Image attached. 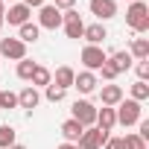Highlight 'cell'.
I'll return each instance as SVG.
<instances>
[{"label":"cell","mask_w":149,"mask_h":149,"mask_svg":"<svg viewBox=\"0 0 149 149\" xmlns=\"http://www.w3.org/2000/svg\"><path fill=\"white\" fill-rule=\"evenodd\" d=\"M126 24H129V29H134V32H140V35L149 29V6L143 3V0L129 3V9H126Z\"/></svg>","instance_id":"obj_1"},{"label":"cell","mask_w":149,"mask_h":149,"mask_svg":"<svg viewBox=\"0 0 149 149\" xmlns=\"http://www.w3.org/2000/svg\"><path fill=\"white\" fill-rule=\"evenodd\" d=\"M114 114H117V123L120 126H137L140 120H143V108H140V102H134V100H120L117 105H114Z\"/></svg>","instance_id":"obj_2"},{"label":"cell","mask_w":149,"mask_h":149,"mask_svg":"<svg viewBox=\"0 0 149 149\" xmlns=\"http://www.w3.org/2000/svg\"><path fill=\"white\" fill-rule=\"evenodd\" d=\"M105 58H108V53H105L102 47H94V44H85V47H82V64H85V70L97 73V70L105 64Z\"/></svg>","instance_id":"obj_3"},{"label":"cell","mask_w":149,"mask_h":149,"mask_svg":"<svg viewBox=\"0 0 149 149\" xmlns=\"http://www.w3.org/2000/svg\"><path fill=\"white\" fill-rule=\"evenodd\" d=\"M108 134H111V132H102V129H97V126H88V129L82 132V137L76 140V146H79V149H102V143L108 140Z\"/></svg>","instance_id":"obj_4"},{"label":"cell","mask_w":149,"mask_h":149,"mask_svg":"<svg viewBox=\"0 0 149 149\" xmlns=\"http://www.w3.org/2000/svg\"><path fill=\"white\" fill-rule=\"evenodd\" d=\"M61 26H64V35H67V38H82V32H85L82 15H79L76 9H67V12H61Z\"/></svg>","instance_id":"obj_5"},{"label":"cell","mask_w":149,"mask_h":149,"mask_svg":"<svg viewBox=\"0 0 149 149\" xmlns=\"http://www.w3.org/2000/svg\"><path fill=\"white\" fill-rule=\"evenodd\" d=\"M70 111H73V120H76V123H82L85 129L97 123V108H94V102H88V100H76Z\"/></svg>","instance_id":"obj_6"},{"label":"cell","mask_w":149,"mask_h":149,"mask_svg":"<svg viewBox=\"0 0 149 149\" xmlns=\"http://www.w3.org/2000/svg\"><path fill=\"white\" fill-rule=\"evenodd\" d=\"M0 56L12 58V61H21V58H26V44L21 38H0Z\"/></svg>","instance_id":"obj_7"},{"label":"cell","mask_w":149,"mask_h":149,"mask_svg":"<svg viewBox=\"0 0 149 149\" xmlns=\"http://www.w3.org/2000/svg\"><path fill=\"white\" fill-rule=\"evenodd\" d=\"M61 26V12L53 3H44L38 9V29H58Z\"/></svg>","instance_id":"obj_8"},{"label":"cell","mask_w":149,"mask_h":149,"mask_svg":"<svg viewBox=\"0 0 149 149\" xmlns=\"http://www.w3.org/2000/svg\"><path fill=\"white\" fill-rule=\"evenodd\" d=\"M91 15L102 24V21H111L114 15H117V3H114V0H91Z\"/></svg>","instance_id":"obj_9"},{"label":"cell","mask_w":149,"mask_h":149,"mask_svg":"<svg viewBox=\"0 0 149 149\" xmlns=\"http://www.w3.org/2000/svg\"><path fill=\"white\" fill-rule=\"evenodd\" d=\"M29 18H32V9H29V6H24V3H12V6H9V12L3 15V21H9V26H24Z\"/></svg>","instance_id":"obj_10"},{"label":"cell","mask_w":149,"mask_h":149,"mask_svg":"<svg viewBox=\"0 0 149 149\" xmlns=\"http://www.w3.org/2000/svg\"><path fill=\"white\" fill-rule=\"evenodd\" d=\"M73 79H76V70H73L70 64H61V67H56V73H53V85L61 88V91L73 88Z\"/></svg>","instance_id":"obj_11"},{"label":"cell","mask_w":149,"mask_h":149,"mask_svg":"<svg viewBox=\"0 0 149 149\" xmlns=\"http://www.w3.org/2000/svg\"><path fill=\"white\" fill-rule=\"evenodd\" d=\"M97 73H91V70H82V73H76V79H73V88H76L79 94H94L97 91Z\"/></svg>","instance_id":"obj_12"},{"label":"cell","mask_w":149,"mask_h":149,"mask_svg":"<svg viewBox=\"0 0 149 149\" xmlns=\"http://www.w3.org/2000/svg\"><path fill=\"white\" fill-rule=\"evenodd\" d=\"M82 38L88 41V44H94V47H100L105 38H108V29L97 21V24H91V26H85V32H82Z\"/></svg>","instance_id":"obj_13"},{"label":"cell","mask_w":149,"mask_h":149,"mask_svg":"<svg viewBox=\"0 0 149 149\" xmlns=\"http://www.w3.org/2000/svg\"><path fill=\"white\" fill-rule=\"evenodd\" d=\"M100 100H102V105L114 108V105H117V102L123 100V88H120V85H111V82H108V85H102V88H100Z\"/></svg>","instance_id":"obj_14"},{"label":"cell","mask_w":149,"mask_h":149,"mask_svg":"<svg viewBox=\"0 0 149 149\" xmlns=\"http://www.w3.org/2000/svg\"><path fill=\"white\" fill-rule=\"evenodd\" d=\"M94 126L102 129V132H111V129L117 126V114H114V108H108V105L97 108V123H94Z\"/></svg>","instance_id":"obj_15"},{"label":"cell","mask_w":149,"mask_h":149,"mask_svg":"<svg viewBox=\"0 0 149 149\" xmlns=\"http://www.w3.org/2000/svg\"><path fill=\"white\" fill-rule=\"evenodd\" d=\"M82 132H85V126H82V123H76L73 117L61 123V137H64V143H76V140L82 137Z\"/></svg>","instance_id":"obj_16"},{"label":"cell","mask_w":149,"mask_h":149,"mask_svg":"<svg viewBox=\"0 0 149 149\" xmlns=\"http://www.w3.org/2000/svg\"><path fill=\"white\" fill-rule=\"evenodd\" d=\"M132 61H134V58L129 56V50H117V53H111V56H108V64L114 67L117 76H120L123 70H129V67H132Z\"/></svg>","instance_id":"obj_17"},{"label":"cell","mask_w":149,"mask_h":149,"mask_svg":"<svg viewBox=\"0 0 149 149\" xmlns=\"http://www.w3.org/2000/svg\"><path fill=\"white\" fill-rule=\"evenodd\" d=\"M38 102H41V94H38V88H32V85H26L21 94H18V105L21 108H38Z\"/></svg>","instance_id":"obj_18"},{"label":"cell","mask_w":149,"mask_h":149,"mask_svg":"<svg viewBox=\"0 0 149 149\" xmlns=\"http://www.w3.org/2000/svg\"><path fill=\"white\" fill-rule=\"evenodd\" d=\"M29 82H32V88H47V85L53 82V70H50V67H44V64H35Z\"/></svg>","instance_id":"obj_19"},{"label":"cell","mask_w":149,"mask_h":149,"mask_svg":"<svg viewBox=\"0 0 149 149\" xmlns=\"http://www.w3.org/2000/svg\"><path fill=\"white\" fill-rule=\"evenodd\" d=\"M38 35H41V29H38V24H32V21H26L24 26H18V38H21L24 44H35Z\"/></svg>","instance_id":"obj_20"},{"label":"cell","mask_w":149,"mask_h":149,"mask_svg":"<svg viewBox=\"0 0 149 149\" xmlns=\"http://www.w3.org/2000/svg\"><path fill=\"white\" fill-rule=\"evenodd\" d=\"M129 56H132V58H137V61L149 58V38H132V47H129Z\"/></svg>","instance_id":"obj_21"},{"label":"cell","mask_w":149,"mask_h":149,"mask_svg":"<svg viewBox=\"0 0 149 149\" xmlns=\"http://www.w3.org/2000/svg\"><path fill=\"white\" fill-rule=\"evenodd\" d=\"M132 100H134V102H146V100H149V85L137 79V82L132 85Z\"/></svg>","instance_id":"obj_22"},{"label":"cell","mask_w":149,"mask_h":149,"mask_svg":"<svg viewBox=\"0 0 149 149\" xmlns=\"http://www.w3.org/2000/svg\"><path fill=\"white\" fill-rule=\"evenodd\" d=\"M15 137H18V134H15L12 126H0V149H9L12 143H18Z\"/></svg>","instance_id":"obj_23"},{"label":"cell","mask_w":149,"mask_h":149,"mask_svg":"<svg viewBox=\"0 0 149 149\" xmlns=\"http://www.w3.org/2000/svg\"><path fill=\"white\" fill-rule=\"evenodd\" d=\"M35 64H38V61H29V58H21V61H18V70H15V73H18V79H26V82H29V76H32V70H35Z\"/></svg>","instance_id":"obj_24"},{"label":"cell","mask_w":149,"mask_h":149,"mask_svg":"<svg viewBox=\"0 0 149 149\" xmlns=\"http://www.w3.org/2000/svg\"><path fill=\"white\" fill-rule=\"evenodd\" d=\"M123 149H146V140H143L137 132H132V134L123 137Z\"/></svg>","instance_id":"obj_25"},{"label":"cell","mask_w":149,"mask_h":149,"mask_svg":"<svg viewBox=\"0 0 149 149\" xmlns=\"http://www.w3.org/2000/svg\"><path fill=\"white\" fill-rule=\"evenodd\" d=\"M44 97H47V100H50V102H61V100H64V97H67V91H61V88H56V85H53V82H50V85H47V88H44Z\"/></svg>","instance_id":"obj_26"},{"label":"cell","mask_w":149,"mask_h":149,"mask_svg":"<svg viewBox=\"0 0 149 149\" xmlns=\"http://www.w3.org/2000/svg\"><path fill=\"white\" fill-rule=\"evenodd\" d=\"M0 108H18V94H12V91H0Z\"/></svg>","instance_id":"obj_27"},{"label":"cell","mask_w":149,"mask_h":149,"mask_svg":"<svg viewBox=\"0 0 149 149\" xmlns=\"http://www.w3.org/2000/svg\"><path fill=\"white\" fill-rule=\"evenodd\" d=\"M134 70H137V79H140V82H146V79H149V58L137 61V64H134Z\"/></svg>","instance_id":"obj_28"},{"label":"cell","mask_w":149,"mask_h":149,"mask_svg":"<svg viewBox=\"0 0 149 149\" xmlns=\"http://www.w3.org/2000/svg\"><path fill=\"white\" fill-rule=\"evenodd\" d=\"M100 73H102V79H105V82H114V79H117V73H114V67L108 64V58H105V64L100 67Z\"/></svg>","instance_id":"obj_29"},{"label":"cell","mask_w":149,"mask_h":149,"mask_svg":"<svg viewBox=\"0 0 149 149\" xmlns=\"http://www.w3.org/2000/svg\"><path fill=\"white\" fill-rule=\"evenodd\" d=\"M102 146H105V149H123V137H111V134H108V140H105Z\"/></svg>","instance_id":"obj_30"},{"label":"cell","mask_w":149,"mask_h":149,"mask_svg":"<svg viewBox=\"0 0 149 149\" xmlns=\"http://www.w3.org/2000/svg\"><path fill=\"white\" fill-rule=\"evenodd\" d=\"M58 12H67V9H73V6H76V0H56V3H53Z\"/></svg>","instance_id":"obj_31"},{"label":"cell","mask_w":149,"mask_h":149,"mask_svg":"<svg viewBox=\"0 0 149 149\" xmlns=\"http://www.w3.org/2000/svg\"><path fill=\"white\" fill-rule=\"evenodd\" d=\"M143 140H149V120H140V132H137Z\"/></svg>","instance_id":"obj_32"},{"label":"cell","mask_w":149,"mask_h":149,"mask_svg":"<svg viewBox=\"0 0 149 149\" xmlns=\"http://www.w3.org/2000/svg\"><path fill=\"white\" fill-rule=\"evenodd\" d=\"M21 3H24V6H29V9H41L47 0H21Z\"/></svg>","instance_id":"obj_33"},{"label":"cell","mask_w":149,"mask_h":149,"mask_svg":"<svg viewBox=\"0 0 149 149\" xmlns=\"http://www.w3.org/2000/svg\"><path fill=\"white\" fill-rule=\"evenodd\" d=\"M56 149H79V146H76V143H58Z\"/></svg>","instance_id":"obj_34"},{"label":"cell","mask_w":149,"mask_h":149,"mask_svg":"<svg viewBox=\"0 0 149 149\" xmlns=\"http://www.w3.org/2000/svg\"><path fill=\"white\" fill-rule=\"evenodd\" d=\"M9 149H26V146H24V143H12Z\"/></svg>","instance_id":"obj_35"},{"label":"cell","mask_w":149,"mask_h":149,"mask_svg":"<svg viewBox=\"0 0 149 149\" xmlns=\"http://www.w3.org/2000/svg\"><path fill=\"white\" fill-rule=\"evenodd\" d=\"M3 3H9V6H12V3H21V0H3Z\"/></svg>","instance_id":"obj_36"},{"label":"cell","mask_w":149,"mask_h":149,"mask_svg":"<svg viewBox=\"0 0 149 149\" xmlns=\"http://www.w3.org/2000/svg\"><path fill=\"white\" fill-rule=\"evenodd\" d=\"M3 15H6V12H3ZM3 15H0V29H3V24H6V21H3Z\"/></svg>","instance_id":"obj_37"},{"label":"cell","mask_w":149,"mask_h":149,"mask_svg":"<svg viewBox=\"0 0 149 149\" xmlns=\"http://www.w3.org/2000/svg\"><path fill=\"white\" fill-rule=\"evenodd\" d=\"M3 12H6V9H3V0H0V15H3Z\"/></svg>","instance_id":"obj_38"},{"label":"cell","mask_w":149,"mask_h":149,"mask_svg":"<svg viewBox=\"0 0 149 149\" xmlns=\"http://www.w3.org/2000/svg\"><path fill=\"white\" fill-rule=\"evenodd\" d=\"M129 3H134V0H129Z\"/></svg>","instance_id":"obj_39"}]
</instances>
